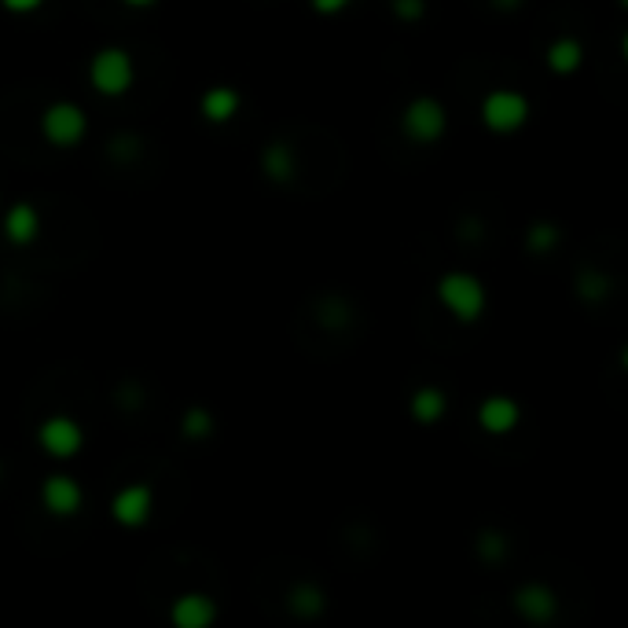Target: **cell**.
<instances>
[{"label":"cell","instance_id":"cell-1","mask_svg":"<svg viewBox=\"0 0 628 628\" xmlns=\"http://www.w3.org/2000/svg\"><path fill=\"white\" fill-rule=\"evenodd\" d=\"M434 295H437V306H442L448 317L459 320V323H478L489 309L486 284H481L475 272H464V269L445 272V276L437 279Z\"/></svg>","mask_w":628,"mask_h":628},{"label":"cell","instance_id":"cell-2","mask_svg":"<svg viewBox=\"0 0 628 628\" xmlns=\"http://www.w3.org/2000/svg\"><path fill=\"white\" fill-rule=\"evenodd\" d=\"M89 85L107 100H122L136 85V59L118 45L100 48L89 59Z\"/></svg>","mask_w":628,"mask_h":628},{"label":"cell","instance_id":"cell-3","mask_svg":"<svg viewBox=\"0 0 628 628\" xmlns=\"http://www.w3.org/2000/svg\"><path fill=\"white\" fill-rule=\"evenodd\" d=\"M478 114H481V125H486L489 133L511 136L529 122V96L518 89H493V92H486Z\"/></svg>","mask_w":628,"mask_h":628},{"label":"cell","instance_id":"cell-4","mask_svg":"<svg viewBox=\"0 0 628 628\" xmlns=\"http://www.w3.org/2000/svg\"><path fill=\"white\" fill-rule=\"evenodd\" d=\"M89 133V114L70 100H56L48 103L45 114H41V136L52 144V148H78Z\"/></svg>","mask_w":628,"mask_h":628},{"label":"cell","instance_id":"cell-5","mask_svg":"<svg viewBox=\"0 0 628 628\" xmlns=\"http://www.w3.org/2000/svg\"><path fill=\"white\" fill-rule=\"evenodd\" d=\"M401 129L412 144H437L448 133V111L442 100L434 96H415L408 100L401 114Z\"/></svg>","mask_w":628,"mask_h":628},{"label":"cell","instance_id":"cell-6","mask_svg":"<svg viewBox=\"0 0 628 628\" xmlns=\"http://www.w3.org/2000/svg\"><path fill=\"white\" fill-rule=\"evenodd\" d=\"M37 445L45 448L52 459H75L85 448V426L75 415H48L37 426Z\"/></svg>","mask_w":628,"mask_h":628},{"label":"cell","instance_id":"cell-7","mask_svg":"<svg viewBox=\"0 0 628 628\" xmlns=\"http://www.w3.org/2000/svg\"><path fill=\"white\" fill-rule=\"evenodd\" d=\"M151 515H155V489L148 481H133V486L118 489L111 500V518L125 529H140Z\"/></svg>","mask_w":628,"mask_h":628},{"label":"cell","instance_id":"cell-8","mask_svg":"<svg viewBox=\"0 0 628 628\" xmlns=\"http://www.w3.org/2000/svg\"><path fill=\"white\" fill-rule=\"evenodd\" d=\"M41 504L52 518H75L85 507V489L70 475H48L41 481Z\"/></svg>","mask_w":628,"mask_h":628},{"label":"cell","instance_id":"cell-9","mask_svg":"<svg viewBox=\"0 0 628 628\" xmlns=\"http://www.w3.org/2000/svg\"><path fill=\"white\" fill-rule=\"evenodd\" d=\"M511 606H515V614L522 617V621L548 625L551 617L559 614V595H555L548 584L529 581V584H522V589H515V595H511Z\"/></svg>","mask_w":628,"mask_h":628},{"label":"cell","instance_id":"cell-10","mask_svg":"<svg viewBox=\"0 0 628 628\" xmlns=\"http://www.w3.org/2000/svg\"><path fill=\"white\" fill-rule=\"evenodd\" d=\"M518 423H522V408H518L515 397L493 393V397H486V401L478 404V426L486 434H493V437L515 434Z\"/></svg>","mask_w":628,"mask_h":628},{"label":"cell","instance_id":"cell-11","mask_svg":"<svg viewBox=\"0 0 628 628\" xmlns=\"http://www.w3.org/2000/svg\"><path fill=\"white\" fill-rule=\"evenodd\" d=\"M173 628H209L217 621V600L206 592H181L170 606Z\"/></svg>","mask_w":628,"mask_h":628},{"label":"cell","instance_id":"cell-12","mask_svg":"<svg viewBox=\"0 0 628 628\" xmlns=\"http://www.w3.org/2000/svg\"><path fill=\"white\" fill-rule=\"evenodd\" d=\"M4 236L15 247H34L41 236V214L34 203H15L4 214Z\"/></svg>","mask_w":628,"mask_h":628},{"label":"cell","instance_id":"cell-13","mask_svg":"<svg viewBox=\"0 0 628 628\" xmlns=\"http://www.w3.org/2000/svg\"><path fill=\"white\" fill-rule=\"evenodd\" d=\"M198 107H203V118L214 122V125H225L232 122L239 107H243V96L232 89V85H214L203 92V100H198Z\"/></svg>","mask_w":628,"mask_h":628},{"label":"cell","instance_id":"cell-14","mask_svg":"<svg viewBox=\"0 0 628 628\" xmlns=\"http://www.w3.org/2000/svg\"><path fill=\"white\" fill-rule=\"evenodd\" d=\"M408 412H412V419H415L419 426L442 423L445 412H448V393L442 390V386H419V390L412 393V404H408Z\"/></svg>","mask_w":628,"mask_h":628},{"label":"cell","instance_id":"cell-15","mask_svg":"<svg viewBox=\"0 0 628 628\" xmlns=\"http://www.w3.org/2000/svg\"><path fill=\"white\" fill-rule=\"evenodd\" d=\"M548 70L551 75H559V78H570V75H578L581 70V62H584V48H581V41L578 37H555L551 45H548Z\"/></svg>","mask_w":628,"mask_h":628},{"label":"cell","instance_id":"cell-16","mask_svg":"<svg viewBox=\"0 0 628 628\" xmlns=\"http://www.w3.org/2000/svg\"><path fill=\"white\" fill-rule=\"evenodd\" d=\"M261 170L269 173V181H276V184H287L290 176H295L298 170V162H295V155H290L287 144H269L265 155H261Z\"/></svg>","mask_w":628,"mask_h":628},{"label":"cell","instance_id":"cell-17","mask_svg":"<svg viewBox=\"0 0 628 628\" xmlns=\"http://www.w3.org/2000/svg\"><path fill=\"white\" fill-rule=\"evenodd\" d=\"M287 606L298 617H317L328 603H323V592L317 589V584H295L290 595H287Z\"/></svg>","mask_w":628,"mask_h":628},{"label":"cell","instance_id":"cell-18","mask_svg":"<svg viewBox=\"0 0 628 628\" xmlns=\"http://www.w3.org/2000/svg\"><path fill=\"white\" fill-rule=\"evenodd\" d=\"M214 431V419H209L206 408H187L184 412V434L187 437H206Z\"/></svg>","mask_w":628,"mask_h":628},{"label":"cell","instance_id":"cell-19","mask_svg":"<svg viewBox=\"0 0 628 628\" xmlns=\"http://www.w3.org/2000/svg\"><path fill=\"white\" fill-rule=\"evenodd\" d=\"M555 247V228L551 225H537L529 232V250L533 254H548V250Z\"/></svg>","mask_w":628,"mask_h":628},{"label":"cell","instance_id":"cell-20","mask_svg":"<svg viewBox=\"0 0 628 628\" xmlns=\"http://www.w3.org/2000/svg\"><path fill=\"white\" fill-rule=\"evenodd\" d=\"M309 4H312V12H317V15L331 19V15L350 12V8H353V0H309Z\"/></svg>","mask_w":628,"mask_h":628},{"label":"cell","instance_id":"cell-21","mask_svg":"<svg viewBox=\"0 0 628 628\" xmlns=\"http://www.w3.org/2000/svg\"><path fill=\"white\" fill-rule=\"evenodd\" d=\"M41 4H45V0H0V8L12 15H34Z\"/></svg>","mask_w":628,"mask_h":628},{"label":"cell","instance_id":"cell-22","mask_svg":"<svg viewBox=\"0 0 628 628\" xmlns=\"http://www.w3.org/2000/svg\"><path fill=\"white\" fill-rule=\"evenodd\" d=\"M393 4L401 8L404 19H419V15H423V8H426L423 0H393Z\"/></svg>","mask_w":628,"mask_h":628},{"label":"cell","instance_id":"cell-23","mask_svg":"<svg viewBox=\"0 0 628 628\" xmlns=\"http://www.w3.org/2000/svg\"><path fill=\"white\" fill-rule=\"evenodd\" d=\"M122 4H125V8H140V12H144V8L159 4V0H122Z\"/></svg>","mask_w":628,"mask_h":628},{"label":"cell","instance_id":"cell-24","mask_svg":"<svg viewBox=\"0 0 628 628\" xmlns=\"http://www.w3.org/2000/svg\"><path fill=\"white\" fill-rule=\"evenodd\" d=\"M504 4H511V8H515V4H518V0H504Z\"/></svg>","mask_w":628,"mask_h":628}]
</instances>
